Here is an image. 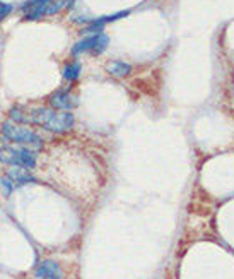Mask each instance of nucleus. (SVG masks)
<instances>
[{
  "label": "nucleus",
  "mask_w": 234,
  "mask_h": 279,
  "mask_svg": "<svg viewBox=\"0 0 234 279\" xmlns=\"http://www.w3.org/2000/svg\"><path fill=\"white\" fill-rule=\"evenodd\" d=\"M108 43H110V40H108V36L104 35V33H101V35H99V38H98V41H96L94 48H93V53H94V55H101V53L104 52V50H106Z\"/></svg>",
  "instance_id": "11"
},
{
  "label": "nucleus",
  "mask_w": 234,
  "mask_h": 279,
  "mask_svg": "<svg viewBox=\"0 0 234 279\" xmlns=\"http://www.w3.org/2000/svg\"><path fill=\"white\" fill-rule=\"evenodd\" d=\"M50 0H31L23 7V11L26 12L28 19H40L41 16L48 14Z\"/></svg>",
  "instance_id": "6"
},
{
  "label": "nucleus",
  "mask_w": 234,
  "mask_h": 279,
  "mask_svg": "<svg viewBox=\"0 0 234 279\" xmlns=\"http://www.w3.org/2000/svg\"><path fill=\"white\" fill-rule=\"evenodd\" d=\"M35 276L36 279H64V272H62V267L58 262L47 259L38 264Z\"/></svg>",
  "instance_id": "5"
},
{
  "label": "nucleus",
  "mask_w": 234,
  "mask_h": 279,
  "mask_svg": "<svg viewBox=\"0 0 234 279\" xmlns=\"http://www.w3.org/2000/svg\"><path fill=\"white\" fill-rule=\"evenodd\" d=\"M48 103L52 105V108H55L58 111H70L72 108L77 106V98H74L69 91L58 89L48 98Z\"/></svg>",
  "instance_id": "4"
},
{
  "label": "nucleus",
  "mask_w": 234,
  "mask_h": 279,
  "mask_svg": "<svg viewBox=\"0 0 234 279\" xmlns=\"http://www.w3.org/2000/svg\"><path fill=\"white\" fill-rule=\"evenodd\" d=\"M0 189H4L6 195H9L12 192V182L9 178H0Z\"/></svg>",
  "instance_id": "14"
},
{
  "label": "nucleus",
  "mask_w": 234,
  "mask_h": 279,
  "mask_svg": "<svg viewBox=\"0 0 234 279\" xmlns=\"http://www.w3.org/2000/svg\"><path fill=\"white\" fill-rule=\"evenodd\" d=\"M29 122L47 128L55 134H64L74 127V115L70 111H57L48 108H35L29 113Z\"/></svg>",
  "instance_id": "1"
},
{
  "label": "nucleus",
  "mask_w": 234,
  "mask_h": 279,
  "mask_svg": "<svg viewBox=\"0 0 234 279\" xmlns=\"http://www.w3.org/2000/svg\"><path fill=\"white\" fill-rule=\"evenodd\" d=\"M81 70H82L81 62H72V64L65 65L64 70H62V76H64L65 81H75L81 76Z\"/></svg>",
  "instance_id": "10"
},
{
  "label": "nucleus",
  "mask_w": 234,
  "mask_h": 279,
  "mask_svg": "<svg viewBox=\"0 0 234 279\" xmlns=\"http://www.w3.org/2000/svg\"><path fill=\"white\" fill-rule=\"evenodd\" d=\"M106 70L115 77H127L128 74L132 72V67H130V64H127V62L113 60L106 65Z\"/></svg>",
  "instance_id": "8"
},
{
  "label": "nucleus",
  "mask_w": 234,
  "mask_h": 279,
  "mask_svg": "<svg viewBox=\"0 0 234 279\" xmlns=\"http://www.w3.org/2000/svg\"><path fill=\"white\" fill-rule=\"evenodd\" d=\"M2 135L6 137L7 141L16 144H24L28 148H41L43 146V139L33 132L31 128L21 127L18 123L12 122H4L2 123Z\"/></svg>",
  "instance_id": "2"
},
{
  "label": "nucleus",
  "mask_w": 234,
  "mask_h": 279,
  "mask_svg": "<svg viewBox=\"0 0 234 279\" xmlns=\"http://www.w3.org/2000/svg\"><path fill=\"white\" fill-rule=\"evenodd\" d=\"M7 178L16 183V185H23V183H28V182H35V178H33V175L29 173L28 168H23V166H12L9 170V175H7Z\"/></svg>",
  "instance_id": "7"
},
{
  "label": "nucleus",
  "mask_w": 234,
  "mask_h": 279,
  "mask_svg": "<svg viewBox=\"0 0 234 279\" xmlns=\"http://www.w3.org/2000/svg\"><path fill=\"white\" fill-rule=\"evenodd\" d=\"M12 12V6L11 4H2L0 2V21L2 19H6L7 16H9Z\"/></svg>",
  "instance_id": "13"
},
{
  "label": "nucleus",
  "mask_w": 234,
  "mask_h": 279,
  "mask_svg": "<svg viewBox=\"0 0 234 279\" xmlns=\"http://www.w3.org/2000/svg\"><path fill=\"white\" fill-rule=\"evenodd\" d=\"M9 116L14 122H19V123H24V122H29V116H26L23 113V110L21 108H12L9 111Z\"/></svg>",
  "instance_id": "12"
},
{
  "label": "nucleus",
  "mask_w": 234,
  "mask_h": 279,
  "mask_svg": "<svg viewBox=\"0 0 234 279\" xmlns=\"http://www.w3.org/2000/svg\"><path fill=\"white\" fill-rule=\"evenodd\" d=\"M99 35H101V33L86 36L84 40H81L79 43H75L74 48H72V55H81V53H84V52H93V48H94L96 41H98V38H99Z\"/></svg>",
  "instance_id": "9"
},
{
  "label": "nucleus",
  "mask_w": 234,
  "mask_h": 279,
  "mask_svg": "<svg viewBox=\"0 0 234 279\" xmlns=\"http://www.w3.org/2000/svg\"><path fill=\"white\" fill-rule=\"evenodd\" d=\"M0 163L23 168H35L36 156L29 148H2L0 149Z\"/></svg>",
  "instance_id": "3"
}]
</instances>
